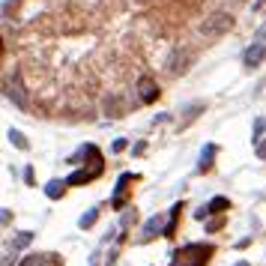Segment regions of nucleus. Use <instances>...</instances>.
<instances>
[{
	"label": "nucleus",
	"mask_w": 266,
	"mask_h": 266,
	"mask_svg": "<svg viewBox=\"0 0 266 266\" xmlns=\"http://www.w3.org/2000/svg\"><path fill=\"white\" fill-rule=\"evenodd\" d=\"M264 60H266V42L264 39H255V42L246 48L243 63H246L249 69H258V66H264Z\"/></svg>",
	"instance_id": "nucleus-4"
},
{
	"label": "nucleus",
	"mask_w": 266,
	"mask_h": 266,
	"mask_svg": "<svg viewBox=\"0 0 266 266\" xmlns=\"http://www.w3.org/2000/svg\"><path fill=\"white\" fill-rule=\"evenodd\" d=\"M126 147H129V141H126V138H117V141H114V153H123Z\"/></svg>",
	"instance_id": "nucleus-19"
},
{
	"label": "nucleus",
	"mask_w": 266,
	"mask_h": 266,
	"mask_svg": "<svg viewBox=\"0 0 266 266\" xmlns=\"http://www.w3.org/2000/svg\"><path fill=\"white\" fill-rule=\"evenodd\" d=\"M201 111H204V102H195V105H189V108H186V123H192V120H195Z\"/></svg>",
	"instance_id": "nucleus-18"
},
{
	"label": "nucleus",
	"mask_w": 266,
	"mask_h": 266,
	"mask_svg": "<svg viewBox=\"0 0 266 266\" xmlns=\"http://www.w3.org/2000/svg\"><path fill=\"white\" fill-rule=\"evenodd\" d=\"M96 222H99V210H90L87 216H81V222H78V225H81V228L87 231V228H93Z\"/></svg>",
	"instance_id": "nucleus-15"
},
{
	"label": "nucleus",
	"mask_w": 266,
	"mask_h": 266,
	"mask_svg": "<svg viewBox=\"0 0 266 266\" xmlns=\"http://www.w3.org/2000/svg\"><path fill=\"white\" fill-rule=\"evenodd\" d=\"M258 39H264V42H266V21L258 27Z\"/></svg>",
	"instance_id": "nucleus-25"
},
{
	"label": "nucleus",
	"mask_w": 266,
	"mask_h": 266,
	"mask_svg": "<svg viewBox=\"0 0 266 266\" xmlns=\"http://www.w3.org/2000/svg\"><path fill=\"white\" fill-rule=\"evenodd\" d=\"M3 93H6V99L15 108H27V96H24V87H21V78L18 75H12V81L3 84Z\"/></svg>",
	"instance_id": "nucleus-5"
},
{
	"label": "nucleus",
	"mask_w": 266,
	"mask_h": 266,
	"mask_svg": "<svg viewBox=\"0 0 266 266\" xmlns=\"http://www.w3.org/2000/svg\"><path fill=\"white\" fill-rule=\"evenodd\" d=\"M237 266H249V264H237Z\"/></svg>",
	"instance_id": "nucleus-27"
},
{
	"label": "nucleus",
	"mask_w": 266,
	"mask_h": 266,
	"mask_svg": "<svg viewBox=\"0 0 266 266\" xmlns=\"http://www.w3.org/2000/svg\"><path fill=\"white\" fill-rule=\"evenodd\" d=\"M192 63H195L192 51H186V48H174L171 57H168V63H165V69H168L171 75H186Z\"/></svg>",
	"instance_id": "nucleus-3"
},
{
	"label": "nucleus",
	"mask_w": 266,
	"mask_h": 266,
	"mask_svg": "<svg viewBox=\"0 0 266 266\" xmlns=\"http://www.w3.org/2000/svg\"><path fill=\"white\" fill-rule=\"evenodd\" d=\"M24 183H27V186H33V168H27V171H24Z\"/></svg>",
	"instance_id": "nucleus-24"
},
{
	"label": "nucleus",
	"mask_w": 266,
	"mask_h": 266,
	"mask_svg": "<svg viewBox=\"0 0 266 266\" xmlns=\"http://www.w3.org/2000/svg\"><path fill=\"white\" fill-rule=\"evenodd\" d=\"M231 27H234V15L225 12V9H216V12H210V15L201 21V36H207V39H219V36H225Z\"/></svg>",
	"instance_id": "nucleus-2"
},
{
	"label": "nucleus",
	"mask_w": 266,
	"mask_h": 266,
	"mask_svg": "<svg viewBox=\"0 0 266 266\" xmlns=\"http://www.w3.org/2000/svg\"><path fill=\"white\" fill-rule=\"evenodd\" d=\"M30 243H33V234H30V231H24V234H18V237H15L12 249H27Z\"/></svg>",
	"instance_id": "nucleus-16"
},
{
	"label": "nucleus",
	"mask_w": 266,
	"mask_h": 266,
	"mask_svg": "<svg viewBox=\"0 0 266 266\" xmlns=\"http://www.w3.org/2000/svg\"><path fill=\"white\" fill-rule=\"evenodd\" d=\"M207 207H210V213H225V210H231V201L219 195V198H213V201H210Z\"/></svg>",
	"instance_id": "nucleus-13"
},
{
	"label": "nucleus",
	"mask_w": 266,
	"mask_h": 266,
	"mask_svg": "<svg viewBox=\"0 0 266 266\" xmlns=\"http://www.w3.org/2000/svg\"><path fill=\"white\" fill-rule=\"evenodd\" d=\"M54 261H57L54 255H27L21 266H48V264H54Z\"/></svg>",
	"instance_id": "nucleus-12"
},
{
	"label": "nucleus",
	"mask_w": 266,
	"mask_h": 266,
	"mask_svg": "<svg viewBox=\"0 0 266 266\" xmlns=\"http://www.w3.org/2000/svg\"><path fill=\"white\" fill-rule=\"evenodd\" d=\"M129 183H132V174H123V177L117 180V192H114V207H117V210L123 207V192H126Z\"/></svg>",
	"instance_id": "nucleus-11"
},
{
	"label": "nucleus",
	"mask_w": 266,
	"mask_h": 266,
	"mask_svg": "<svg viewBox=\"0 0 266 266\" xmlns=\"http://www.w3.org/2000/svg\"><path fill=\"white\" fill-rule=\"evenodd\" d=\"M9 141H12V144H15L18 150H27V147H30V144H27V138H24V135H21L18 129H9Z\"/></svg>",
	"instance_id": "nucleus-14"
},
{
	"label": "nucleus",
	"mask_w": 266,
	"mask_h": 266,
	"mask_svg": "<svg viewBox=\"0 0 266 266\" xmlns=\"http://www.w3.org/2000/svg\"><path fill=\"white\" fill-rule=\"evenodd\" d=\"M9 219H12V213H9V210H0V222H3V228L9 225Z\"/></svg>",
	"instance_id": "nucleus-22"
},
{
	"label": "nucleus",
	"mask_w": 266,
	"mask_h": 266,
	"mask_svg": "<svg viewBox=\"0 0 266 266\" xmlns=\"http://www.w3.org/2000/svg\"><path fill=\"white\" fill-rule=\"evenodd\" d=\"M207 216H210V207H201V210H198V213H195V219H198V222H204V219H207Z\"/></svg>",
	"instance_id": "nucleus-21"
},
{
	"label": "nucleus",
	"mask_w": 266,
	"mask_h": 266,
	"mask_svg": "<svg viewBox=\"0 0 266 266\" xmlns=\"http://www.w3.org/2000/svg\"><path fill=\"white\" fill-rule=\"evenodd\" d=\"M102 108H105V114H108V117H120V114H123V102H120V96H117V93H108V96H105V102H102Z\"/></svg>",
	"instance_id": "nucleus-9"
},
{
	"label": "nucleus",
	"mask_w": 266,
	"mask_h": 266,
	"mask_svg": "<svg viewBox=\"0 0 266 266\" xmlns=\"http://www.w3.org/2000/svg\"><path fill=\"white\" fill-rule=\"evenodd\" d=\"M135 90H138V99H141V102H156V99L162 96L159 84H156V81H153L150 75H141V78H138V87H135Z\"/></svg>",
	"instance_id": "nucleus-6"
},
{
	"label": "nucleus",
	"mask_w": 266,
	"mask_h": 266,
	"mask_svg": "<svg viewBox=\"0 0 266 266\" xmlns=\"http://www.w3.org/2000/svg\"><path fill=\"white\" fill-rule=\"evenodd\" d=\"M213 258V246H204V243H189L183 246L180 252H174V261L171 266H207Z\"/></svg>",
	"instance_id": "nucleus-1"
},
{
	"label": "nucleus",
	"mask_w": 266,
	"mask_h": 266,
	"mask_svg": "<svg viewBox=\"0 0 266 266\" xmlns=\"http://www.w3.org/2000/svg\"><path fill=\"white\" fill-rule=\"evenodd\" d=\"M266 6V0H255V3H252V9H255V12H258V9H264Z\"/></svg>",
	"instance_id": "nucleus-26"
},
{
	"label": "nucleus",
	"mask_w": 266,
	"mask_h": 266,
	"mask_svg": "<svg viewBox=\"0 0 266 266\" xmlns=\"http://www.w3.org/2000/svg\"><path fill=\"white\" fill-rule=\"evenodd\" d=\"M237 3H243V0H237Z\"/></svg>",
	"instance_id": "nucleus-28"
},
{
	"label": "nucleus",
	"mask_w": 266,
	"mask_h": 266,
	"mask_svg": "<svg viewBox=\"0 0 266 266\" xmlns=\"http://www.w3.org/2000/svg\"><path fill=\"white\" fill-rule=\"evenodd\" d=\"M216 153H219V147H216V144H207V147H204V153H201V159H198V171H201V174H207V171L213 168Z\"/></svg>",
	"instance_id": "nucleus-7"
},
{
	"label": "nucleus",
	"mask_w": 266,
	"mask_h": 266,
	"mask_svg": "<svg viewBox=\"0 0 266 266\" xmlns=\"http://www.w3.org/2000/svg\"><path fill=\"white\" fill-rule=\"evenodd\" d=\"M258 159H264V162H266V138L258 141Z\"/></svg>",
	"instance_id": "nucleus-20"
},
{
	"label": "nucleus",
	"mask_w": 266,
	"mask_h": 266,
	"mask_svg": "<svg viewBox=\"0 0 266 266\" xmlns=\"http://www.w3.org/2000/svg\"><path fill=\"white\" fill-rule=\"evenodd\" d=\"M264 129H266V117H258V120H255V132H252V141H255V144L261 141V135H264Z\"/></svg>",
	"instance_id": "nucleus-17"
},
{
	"label": "nucleus",
	"mask_w": 266,
	"mask_h": 266,
	"mask_svg": "<svg viewBox=\"0 0 266 266\" xmlns=\"http://www.w3.org/2000/svg\"><path fill=\"white\" fill-rule=\"evenodd\" d=\"M66 186H69L66 180H51V183L45 186V195H48L51 201H57V198H63V192H66Z\"/></svg>",
	"instance_id": "nucleus-10"
},
{
	"label": "nucleus",
	"mask_w": 266,
	"mask_h": 266,
	"mask_svg": "<svg viewBox=\"0 0 266 266\" xmlns=\"http://www.w3.org/2000/svg\"><path fill=\"white\" fill-rule=\"evenodd\" d=\"M153 234H168V225H162V216H153V219L144 225L141 240H153Z\"/></svg>",
	"instance_id": "nucleus-8"
},
{
	"label": "nucleus",
	"mask_w": 266,
	"mask_h": 266,
	"mask_svg": "<svg viewBox=\"0 0 266 266\" xmlns=\"http://www.w3.org/2000/svg\"><path fill=\"white\" fill-rule=\"evenodd\" d=\"M219 228H222V219H216V222H210V225H207V231H210V234H216Z\"/></svg>",
	"instance_id": "nucleus-23"
}]
</instances>
